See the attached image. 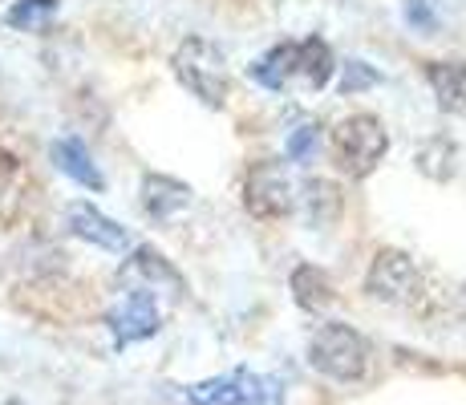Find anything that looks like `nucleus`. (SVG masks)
<instances>
[{"instance_id": "nucleus-1", "label": "nucleus", "mask_w": 466, "mask_h": 405, "mask_svg": "<svg viewBox=\"0 0 466 405\" xmlns=\"http://www.w3.org/2000/svg\"><path fill=\"white\" fill-rule=\"evenodd\" d=\"M252 74L268 89H284L289 81H300L304 89H320L333 77V49L320 37L300 41V45H276L264 61H256Z\"/></svg>"}, {"instance_id": "nucleus-2", "label": "nucleus", "mask_w": 466, "mask_h": 405, "mask_svg": "<svg viewBox=\"0 0 466 405\" xmlns=\"http://www.w3.org/2000/svg\"><path fill=\"white\" fill-rule=\"evenodd\" d=\"M309 361L333 381H357L370 369V340L349 324H320L309 340Z\"/></svg>"}, {"instance_id": "nucleus-3", "label": "nucleus", "mask_w": 466, "mask_h": 405, "mask_svg": "<svg viewBox=\"0 0 466 405\" xmlns=\"http://www.w3.org/2000/svg\"><path fill=\"white\" fill-rule=\"evenodd\" d=\"M175 74L199 102H208V106L228 102L231 74H228V57H223L219 45H211L203 37L183 41V49L175 53Z\"/></svg>"}, {"instance_id": "nucleus-4", "label": "nucleus", "mask_w": 466, "mask_h": 405, "mask_svg": "<svg viewBox=\"0 0 466 405\" xmlns=\"http://www.w3.org/2000/svg\"><path fill=\"white\" fill-rule=\"evenodd\" d=\"M333 150L345 175L365 178L385 158V150H390V134H385V126L373 114H353V118L337 122Z\"/></svg>"}, {"instance_id": "nucleus-5", "label": "nucleus", "mask_w": 466, "mask_h": 405, "mask_svg": "<svg viewBox=\"0 0 466 405\" xmlns=\"http://www.w3.org/2000/svg\"><path fill=\"white\" fill-rule=\"evenodd\" d=\"M297 203V183H292L289 167L284 162H259L244 183V207L259 219H276V215H289Z\"/></svg>"}, {"instance_id": "nucleus-6", "label": "nucleus", "mask_w": 466, "mask_h": 405, "mask_svg": "<svg viewBox=\"0 0 466 405\" xmlns=\"http://www.w3.org/2000/svg\"><path fill=\"white\" fill-rule=\"evenodd\" d=\"M187 398H191V405H259V401L276 398V381L248 373V369H236V373H228V377L191 385Z\"/></svg>"}, {"instance_id": "nucleus-7", "label": "nucleus", "mask_w": 466, "mask_h": 405, "mask_svg": "<svg viewBox=\"0 0 466 405\" xmlns=\"http://www.w3.org/2000/svg\"><path fill=\"white\" fill-rule=\"evenodd\" d=\"M365 288H370V296H378V300L410 304L422 292V276H418L414 259H410L406 251H381V256L373 259L370 276H365Z\"/></svg>"}, {"instance_id": "nucleus-8", "label": "nucleus", "mask_w": 466, "mask_h": 405, "mask_svg": "<svg viewBox=\"0 0 466 405\" xmlns=\"http://www.w3.org/2000/svg\"><path fill=\"white\" fill-rule=\"evenodd\" d=\"M110 324H114V340H118V345H130V340H142V337H155V332H158V304H155V296H150L147 288L130 292L127 300H122V309L110 317Z\"/></svg>"}, {"instance_id": "nucleus-9", "label": "nucleus", "mask_w": 466, "mask_h": 405, "mask_svg": "<svg viewBox=\"0 0 466 405\" xmlns=\"http://www.w3.org/2000/svg\"><path fill=\"white\" fill-rule=\"evenodd\" d=\"M69 231H74V236H82V239H89V243H97V248H106V251H122V248H127V231H122L114 219H106L102 211H94L89 203H74V207H69Z\"/></svg>"}, {"instance_id": "nucleus-10", "label": "nucleus", "mask_w": 466, "mask_h": 405, "mask_svg": "<svg viewBox=\"0 0 466 405\" xmlns=\"http://www.w3.org/2000/svg\"><path fill=\"white\" fill-rule=\"evenodd\" d=\"M191 191H187L178 178H167V175H147L142 178V207H147L155 219H170L175 211H183Z\"/></svg>"}, {"instance_id": "nucleus-11", "label": "nucleus", "mask_w": 466, "mask_h": 405, "mask_svg": "<svg viewBox=\"0 0 466 405\" xmlns=\"http://www.w3.org/2000/svg\"><path fill=\"white\" fill-rule=\"evenodd\" d=\"M53 162H57V170H66L74 183L89 187V191H102V175H97L94 158H89V150L82 147L77 138H61L53 142Z\"/></svg>"}, {"instance_id": "nucleus-12", "label": "nucleus", "mask_w": 466, "mask_h": 405, "mask_svg": "<svg viewBox=\"0 0 466 405\" xmlns=\"http://www.w3.org/2000/svg\"><path fill=\"white\" fill-rule=\"evenodd\" d=\"M426 77H430V86H434L442 110H466V66L462 61H434Z\"/></svg>"}, {"instance_id": "nucleus-13", "label": "nucleus", "mask_w": 466, "mask_h": 405, "mask_svg": "<svg viewBox=\"0 0 466 405\" xmlns=\"http://www.w3.org/2000/svg\"><path fill=\"white\" fill-rule=\"evenodd\" d=\"M292 292H297L300 309H320V304L333 300V284L320 268H297L292 272Z\"/></svg>"}, {"instance_id": "nucleus-14", "label": "nucleus", "mask_w": 466, "mask_h": 405, "mask_svg": "<svg viewBox=\"0 0 466 405\" xmlns=\"http://www.w3.org/2000/svg\"><path fill=\"white\" fill-rule=\"evenodd\" d=\"M53 16H57V0H16L5 13V25L8 29L33 33V29H41L45 21H53Z\"/></svg>"}, {"instance_id": "nucleus-15", "label": "nucleus", "mask_w": 466, "mask_h": 405, "mask_svg": "<svg viewBox=\"0 0 466 405\" xmlns=\"http://www.w3.org/2000/svg\"><path fill=\"white\" fill-rule=\"evenodd\" d=\"M365 86H378V69H370L365 61H345V77H340V94H357Z\"/></svg>"}, {"instance_id": "nucleus-16", "label": "nucleus", "mask_w": 466, "mask_h": 405, "mask_svg": "<svg viewBox=\"0 0 466 405\" xmlns=\"http://www.w3.org/2000/svg\"><path fill=\"white\" fill-rule=\"evenodd\" d=\"M312 150H317V126H300L297 134L289 138V158H309Z\"/></svg>"}, {"instance_id": "nucleus-17", "label": "nucleus", "mask_w": 466, "mask_h": 405, "mask_svg": "<svg viewBox=\"0 0 466 405\" xmlns=\"http://www.w3.org/2000/svg\"><path fill=\"white\" fill-rule=\"evenodd\" d=\"M406 21L418 25V29H430V25H434V16H430L426 0H406Z\"/></svg>"}, {"instance_id": "nucleus-18", "label": "nucleus", "mask_w": 466, "mask_h": 405, "mask_svg": "<svg viewBox=\"0 0 466 405\" xmlns=\"http://www.w3.org/2000/svg\"><path fill=\"white\" fill-rule=\"evenodd\" d=\"M13 178H16V158L0 147V195H5V187L13 183Z\"/></svg>"}, {"instance_id": "nucleus-19", "label": "nucleus", "mask_w": 466, "mask_h": 405, "mask_svg": "<svg viewBox=\"0 0 466 405\" xmlns=\"http://www.w3.org/2000/svg\"><path fill=\"white\" fill-rule=\"evenodd\" d=\"M5 405H25V401H5Z\"/></svg>"}]
</instances>
